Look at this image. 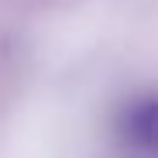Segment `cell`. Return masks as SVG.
Segmentation results:
<instances>
[{
    "mask_svg": "<svg viewBox=\"0 0 158 158\" xmlns=\"http://www.w3.org/2000/svg\"><path fill=\"white\" fill-rule=\"evenodd\" d=\"M120 138L144 155H158V93L138 96L120 110Z\"/></svg>",
    "mask_w": 158,
    "mask_h": 158,
    "instance_id": "cell-1",
    "label": "cell"
}]
</instances>
